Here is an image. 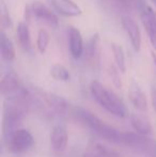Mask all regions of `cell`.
<instances>
[{"instance_id": "cell-19", "label": "cell", "mask_w": 156, "mask_h": 157, "mask_svg": "<svg viewBox=\"0 0 156 157\" xmlns=\"http://www.w3.org/2000/svg\"><path fill=\"white\" fill-rule=\"evenodd\" d=\"M49 75L57 81H69L71 79V74L65 66L62 64H52L49 68Z\"/></svg>"}, {"instance_id": "cell-23", "label": "cell", "mask_w": 156, "mask_h": 157, "mask_svg": "<svg viewBox=\"0 0 156 157\" xmlns=\"http://www.w3.org/2000/svg\"><path fill=\"white\" fill-rule=\"evenodd\" d=\"M119 72H120V71L117 68V66L111 65L110 67H109V74H110V77H111V79H112L115 86L117 88H121L122 83H121V78H120V75H119Z\"/></svg>"}, {"instance_id": "cell-16", "label": "cell", "mask_w": 156, "mask_h": 157, "mask_svg": "<svg viewBox=\"0 0 156 157\" xmlns=\"http://www.w3.org/2000/svg\"><path fill=\"white\" fill-rule=\"evenodd\" d=\"M0 52H1L3 61L10 63L15 60L16 52H15L14 44L4 31L0 32Z\"/></svg>"}, {"instance_id": "cell-5", "label": "cell", "mask_w": 156, "mask_h": 157, "mask_svg": "<svg viewBox=\"0 0 156 157\" xmlns=\"http://www.w3.org/2000/svg\"><path fill=\"white\" fill-rule=\"evenodd\" d=\"M32 17L49 28H57L59 25V19L57 15L40 1H33L30 6H26L25 21L28 23Z\"/></svg>"}, {"instance_id": "cell-26", "label": "cell", "mask_w": 156, "mask_h": 157, "mask_svg": "<svg viewBox=\"0 0 156 157\" xmlns=\"http://www.w3.org/2000/svg\"><path fill=\"white\" fill-rule=\"evenodd\" d=\"M151 1H152V2H153V3H154V4H155V6H156V0H151Z\"/></svg>"}, {"instance_id": "cell-17", "label": "cell", "mask_w": 156, "mask_h": 157, "mask_svg": "<svg viewBox=\"0 0 156 157\" xmlns=\"http://www.w3.org/2000/svg\"><path fill=\"white\" fill-rule=\"evenodd\" d=\"M16 37L21 49L24 52H29L32 48V44H31V36H30V30H29L28 23H26V21L18 23L16 28Z\"/></svg>"}, {"instance_id": "cell-6", "label": "cell", "mask_w": 156, "mask_h": 157, "mask_svg": "<svg viewBox=\"0 0 156 157\" xmlns=\"http://www.w3.org/2000/svg\"><path fill=\"white\" fill-rule=\"evenodd\" d=\"M33 143L34 139L32 135L27 129L21 128L14 132V135L11 137V139L6 145L11 153L21 154L31 149Z\"/></svg>"}, {"instance_id": "cell-7", "label": "cell", "mask_w": 156, "mask_h": 157, "mask_svg": "<svg viewBox=\"0 0 156 157\" xmlns=\"http://www.w3.org/2000/svg\"><path fill=\"white\" fill-rule=\"evenodd\" d=\"M121 26L128 36L133 49L139 52L141 48V32L136 21L131 16H123L121 18Z\"/></svg>"}, {"instance_id": "cell-14", "label": "cell", "mask_w": 156, "mask_h": 157, "mask_svg": "<svg viewBox=\"0 0 156 157\" xmlns=\"http://www.w3.org/2000/svg\"><path fill=\"white\" fill-rule=\"evenodd\" d=\"M50 143L56 152H63L67 145V130L63 125H56L50 132Z\"/></svg>"}, {"instance_id": "cell-20", "label": "cell", "mask_w": 156, "mask_h": 157, "mask_svg": "<svg viewBox=\"0 0 156 157\" xmlns=\"http://www.w3.org/2000/svg\"><path fill=\"white\" fill-rule=\"evenodd\" d=\"M111 49H112V54L115 57V62L116 66L121 73L126 72V64H125V54L123 50L122 46L119 44H111Z\"/></svg>"}, {"instance_id": "cell-15", "label": "cell", "mask_w": 156, "mask_h": 157, "mask_svg": "<svg viewBox=\"0 0 156 157\" xmlns=\"http://www.w3.org/2000/svg\"><path fill=\"white\" fill-rule=\"evenodd\" d=\"M83 157H120V155L97 141H91L83 153Z\"/></svg>"}, {"instance_id": "cell-13", "label": "cell", "mask_w": 156, "mask_h": 157, "mask_svg": "<svg viewBox=\"0 0 156 157\" xmlns=\"http://www.w3.org/2000/svg\"><path fill=\"white\" fill-rule=\"evenodd\" d=\"M127 95H128L129 101H131L134 107L137 108L138 110H141V111H146V108H148L146 96L144 94V92L142 91V89L140 88L139 83L136 80H131Z\"/></svg>"}, {"instance_id": "cell-11", "label": "cell", "mask_w": 156, "mask_h": 157, "mask_svg": "<svg viewBox=\"0 0 156 157\" xmlns=\"http://www.w3.org/2000/svg\"><path fill=\"white\" fill-rule=\"evenodd\" d=\"M54 9L60 15L67 17H76L82 14V10L73 0H49Z\"/></svg>"}, {"instance_id": "cell-4", "label": "cell", "mask_w": 156, "mask_h": 157, "mask_svg": "<svg viewBox=\"0 0 156 157\" xmlns=\"http://www.w3.org/2000/svg\"><path fill=\"white\" fill-rule=\"evenodd\" d=\"M0 92L6 101H28L30 93L15 73L9 72L3 75L0 81Z\"/></svg>"}, {"instance_id": "cell-24", "label": "cell", "mask_w": 156, "mask_h": 157, "mask_svg": "<svg viewBox=\"0 0 156 157\" xmlns=\"http://www.w3.org/2000/svg\"><path fill=\"white\" fill-rule=\"evenodd\" d=\"M118 6L125 10H129L133 6H135V4L137 3V0H112Z\"/></svg>"}, {"instance_id": "cell-25", "label": "cell", "mask_w": 156, "mask_h": 157, "mask_svg": "<svg viewBox=\"0 0 156 157\" xmlns=\"http://www.w3.org/2000/svg\"><path fill=\"white\" fill-rule=\"evenodd\" d=\"M152 101H153V106L156 109V89L152 90Z\"/></svg>"}, {"instance_id": "cell-3", "label": "cell", "mask_w": 156, "mask_h": 157, "mask_svg": "<svg viewBox=\"0 0 156 157\" xmlns=\"http://www.w3.org/2000/svg\"><path fill=\"white\" fill-rule=\"evenodd\" d=\"M90 92L93 98L100 104L101 107L106 109L108 112L120 118L127 116V110L122 99L112 91L105 88L100 81L93 80L90 83Z\"/></svg>"}, {"instance_id": "cell-8", "label": "cell", "mask_w": 156, "mask_h": 157, "mask_svg": "<svg viewBox=\"0 0 156 157\" xmlns=\"http://www.w3.org/2000/svg\"><path fill=\"white\" fill-rule=\"evenodd\" d=\"M141 21L151 44L156 50V15L152 8L141 4Z\"/></svg>"}, {"instance_id": "cell-18", "label": "cell", "mask_w": 156, "mask_h": 157, "mask_svg": "<svg viewBox=\"0 0 156 157\" xmlns=\"http://www.w3.org/2000/svg\"><path fill=\"white\" fill-rule=\"evenodd\" d=\"M131 123L133 128L142 136H148L152 132V126L151 123L146 117L141 116L139 113H131Z\"/></svg>"}, {"instance_id": "cell-9", "label": "cell", "mask_w": 156, "mask_h": 157, "mask_svg": "<svg viewBox=\"0 0 156 157\" xmlns=\"http://www.w3.org/2000/svg\"><path fill=\"white\" fill-rule=\"evenodd\" d=\"M36 92L39 93L40 96L42 97L44 101L49 106L51 109L57 111L58 113H64L67 110L70 111V103L64 98V97L57 95L50 92L42 91L40 89H36Z\"/></svg>"}, {"instance_id": "cell-1", "label": "cell", "mask_w": 156, "mask_h": 157, "mask_svg": "<svg viewBox=\"0 0 156 157\" xmlns=\"http://www.w3.org/2000/svg\"><path fill=\"white\" fill-rule=\"evenodd\" d=\"M28 101H6L3 107V121H2V140L6 144L11 137L17 132L26 114Z\"/></svg>"}, {"instance_id": "cell-12", "label": "cell", "mask_w": 156, "mask_h": 157, "mask_svg": "<svg viewBox=\"0 0 156 157\" xmlns=\"http://www.w3.org/2000/svg\"><path fill=\"white\" fill-rule=\"evenodd\" d=\"M67 36H69V47L72 57L79 59L83 55V39L79 29L75 27H69L67 29Z\"/></svg>"}, {"instance_id": "cell-22", "label": "cell", "mask_w": 156, "mask_h": 157, "mask_svg": "<svg viewBox=\"0 0 156 157\" xmlns=\"http://www.w3.org/2000/svg\"><path fill=\"white\" fill-rule=\"evenodd\" d=\"M0 23H1L2 31H3V29H10L13 25V21L10 16L9 10L6 8L3 2H2V8H1V18H0Z\"/></svg>"}, {"instance_id": "cell-10", "label": "cell", "mask_w": 156, "mask_h": 157, "mask_svg": "<svg viewBox=\"0 0 156 157\" xmlns=\"http://www.w3.org/2000/svg\"><path fill=\"white\" fill-rule=\"evenodd\" d=\"M85 60L91 65H96L100 61V34L95 32L89 37L83 49Z\"/></svg>"}, {"instance_id": "cell-2", "label": "cell", "mask_w": 156, "mask_h": 157, "mask_svg": "<svg viewBox=\"0 0 156 157\" xmlns=\"http://www.w3.org/2000/svg\"><path fill=\"white\" fill-rule=\"evenodd\" d=\"M73 114L76 119L86 124L89 128H91L94 132L101 136L102 138L106 139L108 141L115 143H120L121 144V138H122V132L116 129L112 126L104 123L100 118L90 112L89 110L83 109L81 107H74L73 108Z\"/></svg>"}, {"instance_id": "cell-21", "label": "cell", "mask_w": 156, "mask_h": 157, "mask_svg": "<svg viewBox=\"0 0 156 157\" xmlns=\"http://www.w3.org/2000/svg\"><path fill=\"white\" fill-rule=\"evenodd\" d=\"M50 42V35L45 29H41L38 32V37H36V47L41 54H44L47 49Z\"/></svg>"}]
</instances>
